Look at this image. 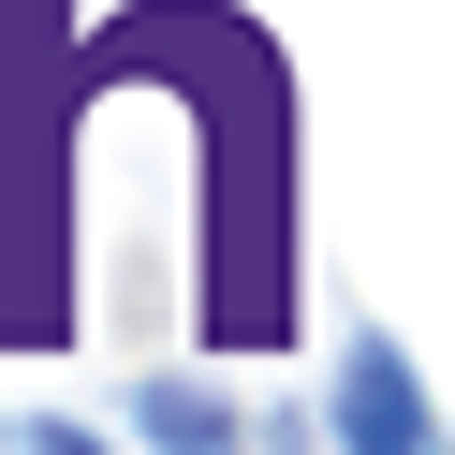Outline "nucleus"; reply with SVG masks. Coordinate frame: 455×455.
<instances>
[{
	"label": "nucleus",
	"instance_id": "f03ea898",
	"mask_svg": "<svg viewBox=\"0 0 455 455\" xmlns=\"http://www.w3.org/2000/svg\"><path fill=\"white\" fill-rule=\"evenodd\" d=\"M132 411H148V441H162V455H235V411H220L206 382H148Z\"/></svg>",
	"mask_w": 455,
	"mask_h": 455
},
{
	"label": "nucleus",
	"instance_id": "7ed1b4c3",
	"mask_svg": "<svg viewBox=\"0 0 455 455\" xmlns=\"http://www.w3.org/2000/svg\"><path fill=\"white\" fill-rule=\"evenodd\" d=\"M30 455H103V441H89V426H30Z\"/></svg>",
	"mask_w": 455,
	"mask_h": 455
},
{
	"label": "nucleus",
	"instance_id": "f257e3e1",
	"mask_svg": "<svg viewBox=\"0 0 455 455\" xmlns=\"http://www.w3.org/2000/svg\"><path fill=\"white\" fill-rule=\"evenodd\" d=\"M323 411H338V455H426V441H441V426H426V396H411V353H396V338H353V353H338Z\"/></svg>",
	"mask_w": 455,
	"mask_h": 455
}]
</instances>
